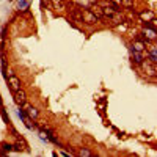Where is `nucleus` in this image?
<instances>
[{"mask_svg":"<svg viewBox=\"0 0 157 157\" xmlns=\"http://www.w3.org/2000/svg\"><path fill=\"white\" fill-rule=\"evenodd\" d=\"M82 19H83V22H88V24H94V22H98L99 19L94 16L93 13H91L90 10H85L82 13Z\"/></svg>","mask_w":157,"mask_h":157,"instance_id":"nucleus-1","label":"nucleus"},{"mask_svg":"<svg viewBox=\"0 0 157 157\" xmlns=\"http://www.w3.org/2000/svg\"><path fill=\"white\" fill-rule=\"evenodd\" d=\"M8 85L13 88V91H16V90H19V88H21V80H19L16 75L10 74V75H8Z\"/></svg>","mask_w":157,"mask_h":157,"instance_id":"nucleus-2","label":"nucleus"},{"mask_svg":"<svg viewBox=\"0 0 157 157\" xmlns=\"http://www.w3.org/2000/svg\"><path fill=\"white\" fill-rule=\"evenodd\" d=\"M14 101H16L19 105H22L25 102V91L22 90V88H19V90L14 91Z\"/></svg>","mask_w":157,"mask_h":157,"instance_id":"nucleus-3","label":"nucleus"},{"mask_svg":"<svg viewBox=\"0 0 157 157\" xmlns=\"http://www.w3.org/2000/svg\"><path fill=\"white\" fill-rule=\"evenodd\" d=\"M131 53H132V58H133V61H135V63H143V52H138V50H133V49L131 47Z\"/></svg>","mask_w":157,"mask_h":157,"instance_id":"nucleus-4","label":"nucleus"},{"mask_svg":"<svg viewBox=\"0 0 157 157\" xmlns=\"http://www.w3.org/2000/svg\"><path fill=\"white\" fill-rule=\"evenodd\" d=\"M90 11H91V13H93L98 19H102V17H104V13H102V6H99V5H93V6L90 8Z\"/></svg>","mask_w":157,"mask_h":157,"instance_id":"nucleus-5","label":"nucleus"},{"mask_svg":"<svg viewBox=\"0 0 157 157\" xmlns=\"http://www.w3.org/2000/svg\"><path fill=\"white\" fill-rule=\"evenodd\" d=\"M140 19L143 22H149L151 19H154V13H152V11H141V13H140Z\"/></svg>","mask_w":157,"mask_h":157,"instance_id":"nucleus-6","label":"nucleus"},{"mask_svg":"<svg viewBox=\"0 0 157 157\" xmlns=\"http://www.w3.org/2000/svg\"><path fill=\"white\" fill-rule=\"evenodd\" d=\"M145 38H148L149 41L156 39V30L151 28V27H146V28H145Z\"/></svg>","mask_w":157,"mask_h":157,"instance_id":"nucleus-7","label":"nucleus"},{"mask_svg":"<svg viewBox=\"0 0 157 157\" xmlns=\"http://www.w3.org/2000/svg\"><path fill=\"white\" fill-rule=\"evenodd\" d=\"M27 115H28V118H30V120H36V118H38V110L35 109V107H27Z\"/></svg>","mask_w":157,"mask_h":157,"instance_id":"nucleus-8","label":"nucleus"},{"mask_svg":"<svg viewBox=\"0 0 157 157\" xmlns=\"http://www.w3.org/2000/svg\"><path fill=\"white\" fill-rule=\"evenodd\" d=\"M50 2H52V8L64 10V2H63V0H50Z\"/></svg>","mask_w":157,"mask_h":157,"instance_id":"nucleus-9","label":"nucleus"},{"mask_svg":"<svg viewBox=\"0 0 157 157\" xmlns=\"http://www.w3.org/2000/svg\"><path fill=\"white\" fill-rule=\"evenodd\" d=\"M19 116H22V120H24V122H25V126L28 129H35V124H32V121H30V118H27L25 115H24V112H19Z\"/></svg>","mask_w":157,"mask_h":157,"instance_id":"nucleus-10","label":"nucleus"},{"mask_svg":"<svg viewBox=\"0 0 157 157\" xmlns=\"http://www.w3.org/2000/svg\"><path fill=\"white\" fill-rule=\"evenodd\" d=\"M145 47H146V46L141 43V41H137V43H133V46H132L133 50H138V52H143V50H145Z\"/></svg>","mask_w":157,"mask_h":157,"instance_id":"nucleus-11","label":"nucleus"},{"mask_svg":"<svg viewBox=\"0 0 157 157\" xmlns=\"http://www.w3.org/2000/svg\"><path fill=\"white\" fill-rule=\"evenodd\" d=\"M120 5L126 6V8H131V6H133V0H121Z\"/></svg>","mask_w":157,"mask_h":157,"instance_id":"nucleus-12","label":"nucleus"},{"mask_svg":"<svg viewBox=\"0 0 157 157\" xmlns=\"http://www.w3.org/2000/svg\"><path fill=\"white\" fill-rule=\"evenodd\" d=\"M41 5H43L44 8H52V3H50V0H41Z\"/></svg>","mask_w":157,"mask_h":157,"instance_id":"nucleus-13","label":"nucleus"},{"mask_svg":"<svg viewBox=\"0 0 157 157\" xmlns=\"http://www.w3.org/2000/svg\"><path fill=\"white\" fill-rule=\"evenodd\" d=\"M148 74H149V75H156V64H154V63H151V68H149Z\"/></svg>","mask_w":157,"mask_h":157,"instance_id":"nucleus-14","label":"nucleus"},{"mask_svg":"<svg viewBox=\"0 0 157 157\" xmlns=\"http://www.w3.org/2000/svg\"><path fill=\"white\" fill-rule=\"evenodd\" d=\"M80 156H93V154H91L88 149H82V151H80Z\"/></svg>","mask_w":157,"mask_h":157,"instance_id":"nucleus-15","label":"nucleus"},{"mask_svg":"<svg viewBox=\"0 0 157 157\" xmlns=\"http://www.w3.org/2000/svg\"><path fill=\"white\" fill-rule=\"evenodd\" d=\"M110 2L115 3V5H120V3H121V0H110Z\"/></svg>","mask_w":157,"mask_h":157,"instance_id":"nucleus-16","label":"nucleus"}]
</instances>
